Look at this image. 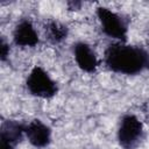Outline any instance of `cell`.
<instances>
[{
    "label": "cell",
    "instance_id": "5b68a950",
    "mask_svg": "<svg viewBox=\"0 0 149 149\" xmlns=\"http://www.w3.org/2000/svg\"><path fill=\"white\" fill-rule=\"evenodd\" d=\"M24 133L28 141L36 148H43L49 144L51 139L50 128L40 120H34L24 127Z\"/></svg>",
    "mask_w": 149,
    "mask_h": 149
},
{
    "label": "cell",
    "instance_id": "7a4b0ae2",
    "mask_svg": "<svg viewBox=\"0 0 149 149\" xmlns=\"http://www.w3.org/2000/svg\"><path fill=\"white\" fill-rule=\"evenodd\" d=\"M27 87L31 94L38 98H51L57 92L56 83L40 66H35L30 71L27 78Z\"/></svg>",
    "mask_w": 149,
    "mask_h": 149
},
{
    "label": "cell",
    "instance_id": "3957f363",
    "mask_svg": "<svg viewBox=\"0 0 149 149\" xmlns=\"http://www.w3.org/2000/svg\"><path fill=\"white\" fill-rule=\"evenodd\" d=\"M143 127L141 121L134 115H126L122 118L118 130V140L125 149H134L142 139Z\"/></svg>",
    "mask_w": 149,
    "mask_h": 149
},
{
    "label": "cell",
    "instance_id": "8992f818",
    "mask_svg": "<svg viewBox=\"0 0 149 149\" xmlns=\"http://www.w3.org/2000/svg\"><path fill=\"white\" fill-rule=\"evenodd\" d=\"M74 59L78 66L85 72H94L98 66V59L91 47L84 42L74 45Z\"/></svg>",
    "mask_w": 149,
    "mask_h": 149
},
{
    "label": "cell",
    "instance_id": "52a82bcc",
    "mask_svg": "<svg viewBox=\"0 0 149 149\" xmlns=\"http://www.w3.org/2000/svg\"><path fill=\"white\" fill-rule=\"evenodd\" d=\"M24 133V127L15 121H6L1 126L0 149H14L17 141Z\"/></svg>",
    "mask_w": 149,
    "mask_h": 149
},
{
    "label": "cell",
    "instance_id": "ba28073f",
    "mask_svg": "<svg viewBox=\"0 0 149 149\" xmlns=\"http://www.w3.org/2000/svg\"><path fill=\"white\" fill-rule=\"evenodd\" d=\"M14 42L21 47H34L38 42V35L29 21L20 22L14 30Z\"/></svg>",
    "mask_w": 149,
    "mask_h": 149
},
{
    "label": "cell",
    "instance_id": "6da1fadb",
    "mask_svg": "<svg viewBox=\"0 0 149 149\" xmlns=\"http://www.w3.org/2000/svg\"><path fill=\"white\" fill-rule=\"evenodd\" d=\"M105 63L114 72L135 74L149 68V55L141 48L120 42L107 48Z\"/></svg>",
    "mask_w": 149,
    "mask_h": 149
},
{
    "label": "cell",
    "instance_id": "277c9868",
    "mask_svg": "<svg viewBox=\"0 0 149 149\" xmlns=\"http://www.w3.org/2000/svg\"><path fill=\"white\" fill-rule=\"evenodd\" d=\"M97 15L100 20L102 30L109 37L120 40L121 42L126 41L127 37V26L116 13L112 12L108 8L99 7L97 9Z\"/></svg>",
    "mask_w": 149,
    "mask_h": 149
},
{
    "label": "cell",
    "instance_id": "9c48e42d",
    "mask_svg": "<svg viewBox=\"0 0 149 149\" xmlns=\"http://www.w3.org/2000/svg\"><path fill=\"white\" fill-rule=\"evenodd\" d=\"M45 33H47V37L51 42L57 43L65 38L66 28L58 22H50L45 28Z\"/></svg>",
    "mask_w": 149,
    "mask_h": 149
},
{
    "label": "cell",
    "instance_id": "30bf717a",
    "mask_svg": "<svg viewBox=\"0 0 149 149\" xmlns=\"http://www.w3.org/2000/svg\"><path fill=\"white\" fill-rule=\"evenodd\" d=\"M0 50H1V59H5L7 57V54H8V45L5 43V41H1Z\"/></svg>",
    "mask_w": 149,
    "mask_h": 149
}]
</instances>
